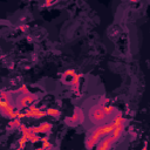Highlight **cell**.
Wrapping results in <instances>:
<instances>
[{
  "label": "cell",
  "instance_id": "cell-3",
  "mask_svg": "<svg viewBox=\"0 0 150 150\" xmlns=\"http://www.w3.org/2000/svg\"><path fill=\"white\" fill-rule=\"evenodd\" d=\"M100 144L97 145V149H109L110 146H111V144H112V139H111V137L109 136V137H105V138H101L100 141Z\"/></svg>",
  "mask_w": 150,
  "mask_h": 150
},
{
  "label": "cell",
  "instance_id": "cell-2",
  "mask_svg": "<svg viewBox=\"0 0 150 150\" xmlns=\"http://www.w3.org/2000/svg\"><path fill=\"white\" fill-rule=\"evenodd\" d=\"M46 115H47L46 111H42V110H40V109H38V108H34V107L29 108V109L25 112V117H34V118H40V117L46 116Z\"/></svg>",
  "mask_w": 150,
  "mask_h": 150
},
{
  "label": "cell",
  "instance_id": "cell-1",
  "mask_svg": "<svg viewBox=\"0 0 150 150\" xmlns=\"http://www.w3.org/2000/svg\"><path fill=\"white\" fill-rule=\"evenodd\" d=\"M0 110H2L6 115H8L12 118H18V116H19V112L15 111L12 108V105L9 104V102L4 98H0Z\"/></svg>",
  "mask_w": 150,
  "mask_h": 150
},
{
  "label": "cell",
  "instance_id": "cell-4",
  "mask_svg": "<svg viewBox=\"0 0 150 150\" xmlns=\"http://www.w3.org/2000/svg\"><path fill=\"white\" fill-rule=\"evenodd\" d=\"M50 128V124L48 123H42L40 127H36V128H32L30 131L33 134H39V132H47V130H49Z\"/></svg>",
  "mask_w": 150,
  "mask_h": 150
},
{
  "label": "cell",
  "instance_id": "cell-5",
  "mask_svg": "<svg viewBox=\"0 0 150 150\" xmlns=\"http://www.w3.org/2000/svg\"><path fill=\"white\" fill-rule=\"evenodd\" d=\"M46 114H47L48 116H54V117H56V116H59V115H60V111H59L57 109L49 108V109H47V110H46Z\"/></svg>",
  "mask_w": 150,
  "mask_h": 150
}]
</instances>
